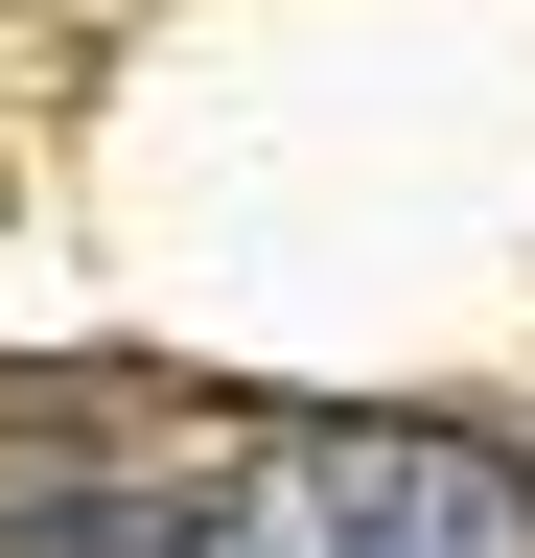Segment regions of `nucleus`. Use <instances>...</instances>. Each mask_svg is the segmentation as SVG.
Wrapping results in <instances>:
<instances>
[{
  "label": "nucleus",
  "instance_id": "f257e3e1",
  "mask_svg": "<svg viewBox=\"0 0 535 558\" xmlns=\"http://www.w3.org/2000/svg\"><path fill=\"white\" fill-rule=\"evenodd\" d=\"M186 558H535V465L489 418H280Z\"/></svg>",
  "mask_w": 535,
  "mask_h": 558
}]
</instances>
